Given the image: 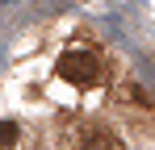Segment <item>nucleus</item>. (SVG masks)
<instances>
[{"mask_svg":"<svg viewBox=\"0 0 155 150\" xmlns=\"http://www.w3.org/2000/svg\"><path fill=\"white\" fill-rule=\"evenodd\" d=\"M59 75H63V79H71V83H80V88L97 83V75H101L97 54H92V50H67V54L59 58Z\"/></svg>","mask_w":155,"mask_h":150,"instance_id":"nucleus-1","label":"nucleus"},{"mask_svg":"<svg viewBox=\"0 0 155 150\" xmlns=\"http://www.w3.org/2000/svg\"><path fill=\"white\" fill-rule=\"evenodd\" d=\"M84 150H122V142H117V133H109V129H92V133L84 138Z\"/></svg>","mask_w":155,"mask_h":150,"instance_id":"nucleus-2","label":"nucleus"},{"mask_svg":"<svg viewBox=\"0 0 155 150\" xmlns=\"http://www.w3.org/2000/svg\"><path fill=\"white\" fill-rule=\"evenodd\" d=\"M17 142V125L13 121H0V146H13Z\"/></svg>","mask_w":155,"mask_h":150,"instance_id":"nucleus-3","label":"nucleus"}]
</instances>
